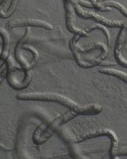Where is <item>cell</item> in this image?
I'll use <instances>...</instances> for the list:
<instances>
[{
  "instance_id": "cell-1",
  "label": "cell",
  "mask_w": 127,
  "mask_h": 159,
  "mask_svg": "<svg viewBox=\"0 0 127 159\" xmlns=\"http://www.w3.org/2000/svg\"><path fill=\"white\" fill-rule=\"evenodd\" d=\"M25 98H38V99H45V100H56L57 101H60V102H63L64 104H66L67 106L73 108L78 112H84L86 110L83 109L82 107L79 106L75 102H73L71 100L62 97V96L56 95V94H28L24 95Z\"/></svg>"
}]
</instances>
